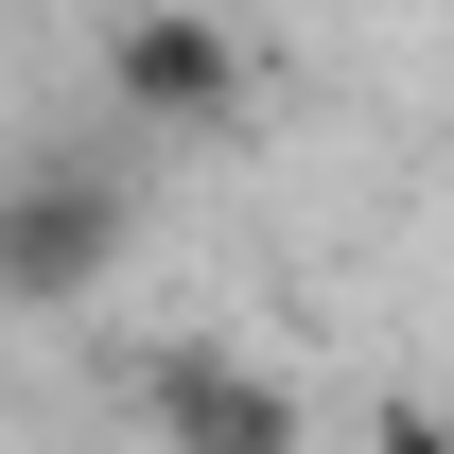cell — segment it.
I'll use <instances>...</instances> for the list:
<instances>
[{
    "label": "cell",
    "instance_id": "obj_4",
    "mask_svg": "<svg viewBox=\"0 0 454 454\" xmlns=\"http://www.w3.org/2000/svg\"><path fill=\"white\" fill-rule=\"evenodd\" d=\"M367 454H454V419L437 402H367Z\"/></svg>",
    "mask_w": 454,
    "mask_h": 454
},
{
    "label": "cell",
    "instance_id": "obj_1",
    "mask_svg": "<svg viewBox=\"0 0 454 454\" xmlns=\"http://www.w3.org/2000/svg\"><path fill=\"white\" fill-rule=\"evenodd\" d=\"M122 245H140V175L122 158H0V297L18 315H70V297L122 280Z\"/></svg>",
    "mask_w": 454,
    "mask_h": 454
},
{
    "label": "cell",
    "instance_id": "obj_2",
    "mask_svg": "<svg viewBox=\"0 0 454 454\" xmlns=\"http://www.w3.org/2000/svg\"><path fill=\"white\" fill-rule=\"evenodd\" d=\"M106 106L140 140H192V122L245 106V35L227 18H106Z\"/></svg>",
    "mask_w": 454,
    "mask_h": 454
},
{
    "label": "cell",
    "instance_id": "obj_3",
    "mask_svg": "<svg viewBox=\"0 0 454 454\" xmlns=\"http://www.w3.org/2000/svg\"><path fill=\"white\" fill-rule=\"evenodd\" d=\"M297 419H315V402H297L280 367H245V349H158V437L175 454H297Z\"/></svg>",
    "mask_w": 454,
    "mask_h": 454
}]
</instances>
